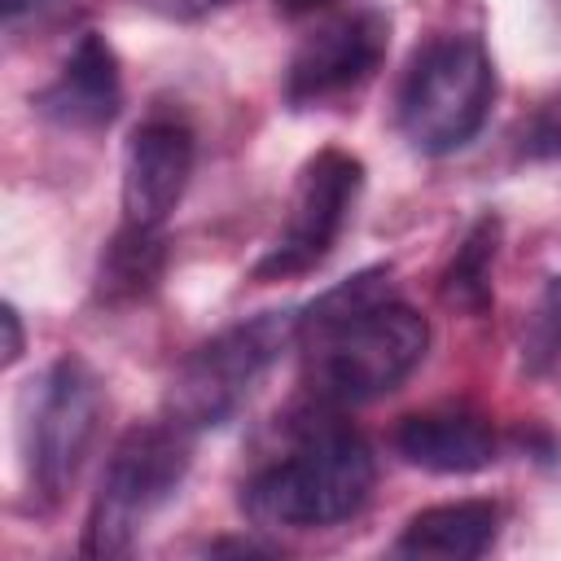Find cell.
<instances>
[{"instance_id":"ac0fdd59","label":"cell","mask_w":561,"mask_h":561,"mask_svg":"<svg viewBox=\"0 0 561 561\" xmlns=\"http://www.w3.org/2000/svg\"><path fill=\"white\" fill-rule=\"evenodd\" d=\"M333 0H276V9L280 13H289V18H302V13H316V9H329Z\"/></svg>"},{"instance_id":"52a82bcc","label":"cell","mask_w":561,"mask_h":561,"mask_svg":"<svg viewBox=\"0 0 561 561\" xmlns=\"http://www.w3.org/2000/svg\"><path fill=\"white\" fill-rule=\"evenodd\" d=\"M359 188H364L359 158H351L342 149H320L298 171L285 224H280L276 241L267 245V254L254 263V280H289V276L320 267L329 259V250L337 245V237L359 202Z\"/></svg>"},{"instance_id":"2e32d148","label":"cell","mask_w":561,"mask_h":561,"mask_svg":"<svg viewBox=\"0 0 561 561\" xmlns=\"http://www.w3.org/2000/svg\"><path fill=\"white\" fill-rule=\"evenodd\" d=\"M136 4L158 13V18H167V22H197V18L215 13V9H228L232 0H136Z\"/></svg>"},{"instance_id":"8992f818","label":"cell","mask_w":561,"mask_h":561,"mask_svg":"<svg viewBox=\"0 0 561 561\" xmlns=\"http://www.w3.org/2000/svg\"><path fill=\"white\" fill-rule=\"evenodd\" d=\"M101 430V386L79 359H57L22 399V469L44 504H57Z\"/></svg>"},{"instance_id":"d6986e66","label":"cell","mask_w":561,"mask_h":561,"mask_svg":"<svg viewBox=\"0 0 561 561\" xmlns=\"http://www.w3.org/2000/svg\"><path fill=\"white\" fill-rule=\"evenodd\" d=\"M548 320H552V329L561 333V276L548 285Z\"/></svg>"},{"instance_id":"9c48e42d","label":"cell","mask_w":561,"mask_h":561,"mask_svg":"<svg viewBox=\"0 0 561 561\" xmlns=\"http://www.w3.org/2000/svg\"><path fill=\"white\" fill-rule=\"evenodd\" d=\"M193 131L171 114L145 118L123 149V224L162 228L193 175Z\"/></svg>"},{"instance_id":"4fadbf2b","label":"cell","mask_w":561,"mask_h":561,"mask_svg":"<svg viewBox=\"0 0 561 561\" xmlns=\"http://www.w3.org/2000/svg\"><path fill=\"white\" fill-rule=\"evenodd\" d=\"M162 276V228H136L123 224V232L105 245L101 254V298L110 302H131L145 298Z\"/></svg>"},{"instance_id":"e0dca14e","label":"cell","mask_w":561,"mask_h":561,"mask_svg":"<svg viewBox=\"0 0 561 561\" xmlns=\"http://www.w3.org/2000/svg\"><path fill=\"white\" fill-rule=\"evenodd\" d=\"M0 324H4V364H13L22 355V320H18V307L13 302H4Z\"/></svg>"},{"instance_id":"7c38bea8","label":"cell","mask_w":561,"mask_h":561,"mask_svg":"<svg viewBox=\"0 0 561 561\" xmlns=\"http://www.w3.org/2000/svg\"><path fill=\"white\" fill-rule=\"evenodd\" d=\"M500 530V508L491 500H456V504H434L416 513L403 535L394 539V552L403 557H447V561H469L482 557L495 543Z\"/></svg>"},{"instance_id":"5b68a950","label":"cell","mask_w":561,"mask_h":561,"mask_svg":"<svg viewBox=\"0 0 561 561\" xmlns=\"http://www.w3.org/2000/svg\"><path fill=\"white\" fill-rule=\"evenodd\" d=\"M294 342H298L294 311H263L254 320L215 333L175 368L167 390V416L193 434L224 425L250 399L263 373L280 359V351Z\"/></svg>"},{"instance_id":"9a60e30c","label":"cell","mask_w":561,"mask_h":561,"mask_svg":"<svg viewBox=\"0 0 561 561\" xmlns=\"http://www.w3.org/2000/svg\"><path fill=\"white\" fill-rule=\"evenodd\" d=\"M522 158L561 162V92H552L522 127Z\"/></svg>"},{"instance_id":"30bf717a","label":"cell","mask_w":561,"mask_h":561,"mask_svg":"<svg viewBox=\"0 0 561 561\" xmlns=\"http://www.w3.org/2000/svg\"><path fill=\"white\" fill-rule=\"evenodd\" d=\"M123 105V75H118V57L101 35H83L70 57L61 61L57 79L39 92V110L44 118H53L57 127H75V131H96L105 127Z\"/></svg>"},{"instance_id":"7a4b0ae2","label":"cell","mask_w":561,"mask_h":561,"mask_svg":"<svg viewBox=\"0 0 561 561\" xmlns=\"http://www.w3.org/2000/svg\"><path fill=\"white\" fill-rule=\"evenodd\" d=\"M377 482L373 447L337 416H307L289 451L267 460L245 486L241 508L267 530H320L355 517Z\"/></svg>"},{"instance_id":"277c9868","label":"cell","mask_w":561,"mask_h":561,"mask_svg":"<svg viewBox=\"0 0 561 561\" xmlns=\"http://www.w3.org/2000/svg\"><path fill=\"white\" fill-rule=\"evenodd\" d=\"M188 460H193V430H184L180 421L162 416L131 425L105 460L83 526V552L123 557L140 539L149 517L180 491Z\"/></svg>"},{"instance_id":"5bb4252c","label":"cell","mask_w":561,"mask_h":561,"mask_svg":"<svg viewBox=\"0 0 561 561\" xmlns=\"http://www.w3.org/2000/svg\"><path fill=\"white\" fill-rule=\"evenodd\" d=\"M491 259H495V224L482 219L465 245L456 250L447 276H443V298L451 307H469V311H482L491 302Z\"/></svg>"},{"instance_id":"6da1fadb","label":"cell","mask_w":561,"mask_h":561,"mask_svg":"<svg viewBox=\"0 0 561 561\" xmlns=\"http://www.w3.org/2000/svg\"><path fill=\"white\" fill-rule=\"evenodd\" d=\"M307 346V386L320 408H346L390 394L416 373L430 346V324L394 298L390 272L368 267L298 316Z\"/></svg>"},{"instance_id":"ffe728a7","label":"cell","mask_w":561,"mask_h":561,"mask_svg":"<svg viewBox=\"0 0 561 561\" xmlns=\"http://www.w3.org/2000/svg\"><path fill=\"white\" fill-rule=\"evenodd\" d=\"M39 4H48V0H0V9H4V18H22V13H31V9H39Z\"/></svg>"},{"instance_id":"ba28073f","label":"cell","mask_w":561,"mask_h":561,"mask_svg":"<svg viewBox=\"0 0 561 561\" xmlns=\"http://www.w3.org/2000/svg\"><path fill=\"white\" fill-rule=\"evenodd\" d=\"M390 48V22L381 9H351L316 31L302 35V44L289 57L285 70V101L294 110L329 105L359 83H368Z\"/></svg>"},{"instance_id":"8fae6325","label":"cell","mask_w":561,"mask_h":561,"mask_svg":"<svg viewBox=\"0 0 561 561\" xmlns=\"http://www.w3.org/2000/svg\"><path fill=\"white\" fill-rule=\"evenodd\" d=\"M394 451L430 473H473L495 460V430L469 408H430L399 421Z\"/></svg>"},{"instance_id":"3957f363","label":"cell","mask_w":561,"mask_h":561,"mask_svg":"<svg viewBox=\"0 0 561 561\" xmlns=\"http://www.w3.org/2000/svg\"><path fill=\"white\" fill-rule=\"evenodd\" d=\"M495 101V66L478 35L425 39L399 83V131L416 153L465 149Z\"/></svg>"}]
</instances>
